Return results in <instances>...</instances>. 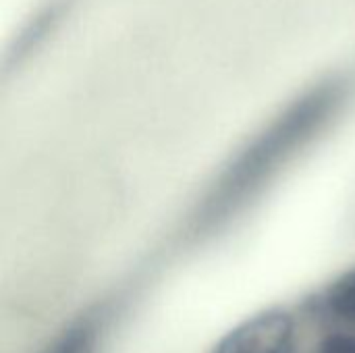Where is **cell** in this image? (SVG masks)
Returning <instances> with one entry per match:
<instances>
[{
	"instance_id": "6da1fadb",
	"label": "cell",
	"mask_w": 355,
	"mask_h": 353,
	"mask_svg": "<svg viewBox=\"0 0 355 353\" xmlns=\"http://www.w3.org/2000/svg\"><path fill=\"white\" fill-rule=\"evenodd\" d=\"M295 322L285 310H266L229 331L214 353H291Z\"/></svg>"
},
{
	"instance_id": "277c9868",
	"label": "cell",
	"mask_w": 355,
	"mask_h": 353,
	"mask_svg": "<svg viewBox=\"0 0 355 353\" xmlns=\"http://www.w3.org/2000/svg\"><path fill=\"white\" fill-rule=\"evenodd\" d=\"M316 353H355L354 333H333L324 337Z\"/></svg>"
},
{
	"instance_id": "3957f363",
	"label": "cell",
	"mask_w": 355,
	"mask_h": 353,
	"mask_svg": "<svg viewBox=\"0 0 355 353\" xmlns=\"http://www.w3.org/2000/svg\"><path fill=\"white\" fill-rule=\"evenodd\" d=\"M96 331L92 325H79L62 335L50 353H92Z\"/></svg>"
},
{
	"instance_id": "7a4b0ae2",
	"label": "cell",
	"mask_w": 355,
	"mask_h": 353,
	"mask_svg": "<svg viewBox=\"0 0 355 353\" xmlns=\"http://www.w3.org/2000/svg\"><path fill=\"white\" fill-rule=\"evenodd\" d=\"M327 310L339 320L355 325V270L341 275L324 293Z\"/></svg>"
}]
</instances>
